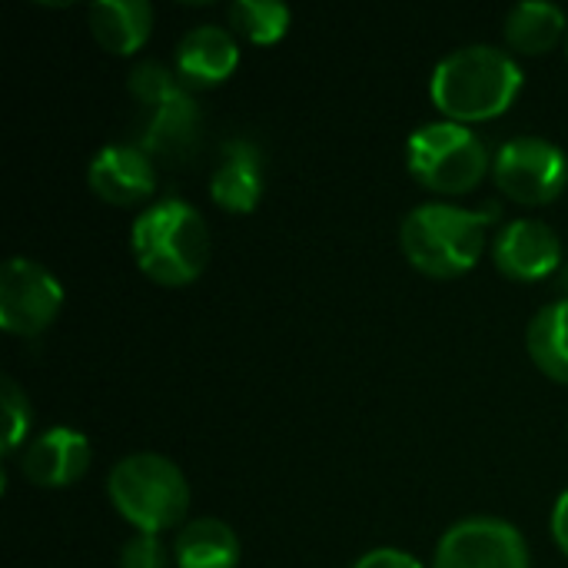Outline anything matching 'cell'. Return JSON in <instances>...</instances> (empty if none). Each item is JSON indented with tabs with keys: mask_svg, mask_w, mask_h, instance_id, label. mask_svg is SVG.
Returning a JSON list of instances; mask_svg holds the SVG:
<instances>
[{
	"mask_svg": "<svg viewBox=\"0 0 568 568\" xmlns=\"http://www.w3.org/2000/svg\"><path fill=\"white\" fill-rule=\"evenodd\" d=\"M523 67L513 53L473 43L443 57L429 80V97L443 120L453 123H489L513 110L523 93Z\"/></svg>",
	"mask_w": 568,
	"mask_h": 568,
	"instance_id": "cell-1",
	"label": "cell"
},
{
	"mask_svg": "<svg viewBox=\"0 0 568 568\" xmlns=\"http://www.w3.org/2000/svg\"><path fill=\"white\" fill-rule=\"evenodd\" d=\"M133 97V143L156 163H186L203 140V113L183 80L156 63H136L126 77Z\"/></svg>",
	"mask_w": 568,
	"mask_h": 568,
	"instance_id": "cell-2",
	"label": "cell"
},
{
	"mask_svg": "<svg viewBox=\"0 0 568 568\" xmlns=\"http://www.w3.org/2000/svg\"><path fill=\"white\" fill-rule=\"evenodd\" d=\"M130 250L146 280L156 286H190L203 276L213 240L203 213L186 200L150 203L130 230Z\"/></svg>",
	"mask_w": 568,
	"mask_h": 568,
	"instance_id": "cell-3",
	"label": "cell"
},
{
	"mask_svg": "<svg viewBox=\"0 0 568 568\" xmlns=\"http://www.w3.org/2000/svg\"><path fill=\"white\" fill-rule=\"evenodd\" d=\"M493 220L496 206L479 213L453 203H423L406 213L399 226V246L423 276L456 280L479 263Z\"/></svg>",
	"mask_w": 568,
	"mask_h": 568,
	"instance_id": "cell-4",
	"label": "cell"
},
{
	"mask_svg": "<svg viewBox=\"0 0 568 568\" xmlns=\"http://www.w3.org/2000/svg\"><path fill=\"white\" fill-rule=\"evenodd\" d=\"M106 496L113 509L136 529L160 536L166 529H183L190 509V483L176 463L156 453L123 456L106 479Z\"/></svg>",
	"mask_w": 568,
	"mask_h": 568,
	"instance_id": "cell-5",
	"label": "cell"
},
{
	"mask_svg": "<svg viewBox=\"0 0 568 568\" xmlns=\"http://www.w3.org/2000/svg\"><path fill=\"white\" fill-rule=\"evenodd\" d=\"M409 176L439 196H466L473 193L486 173L493 170L489 146L463 123L433 120L423 123L406 143Z\"/></svg>",
	"mask_w": 568,
	"mask_h": 568,
	"instance_id": "cell-6",
	"label": "cell"
},
{
	"mask_svg": "<svg viewBox=\"0 0 568 568\" xmlns=\"http://www.w3.org/2000/svg\"><path fill=\"white\" fill-rule=\"evenodd\" d=\"M493 180L519 206H549L566 193V150L546 136H516L496 150Z\"/></svg>",
	"mask_w": 568,
	"mask_h": 568,
	"instance_id": "cell-7",
	"label": "cell"
},
{
	"mask_svg": "<svg viewBox=\"0 0 568 568\" xmlns=\"http://www.w3.org/2000/svg\"><path fill=\"white\" fill-rule=\"evenodd\" d=\"M63 310L60 280L37 260L10 256L0 270V326L10 336L33 339L57 323Z\"/></svg>",
	"mask_w": 568,
	"mask_h": 568,
	"instance_id": "cell-8",
	"label": "cell"
},
{
	"mask_svg": "<svg viewBox=\"0 0 568 568\" xmlns=\"http://www.w3.org/2000/svg\"><path fill=\"white\" fill-rule=\"evenodd\" d=\"M433 568H532L523 532L493 516H473L446 529Z\"/></svg>",
	"mask_w": 568,
	"mask_h": 568,
	"instance_id": "cell-9",
	"label": "cell"
},
{
	"mask_svg": "<svg viewBox=\"0 0 568 568\" xmlns=\"http://www.w3.org/2000/svg\"><path fill=\"white\" fill-rule=\"evenodd\" d=\"M496 270L516 283H539L562 266V243L559 233L532 216L506 223L493 240Z\"/></svg>",
	"mask_w": 568,
	"mask_h": 568,
	"instance_id": "cell-10",
	"label": "cell"
},
{
	"mask_svg": "<svg viewBox=\"0 0 568 568\" xmlns=\"http://www.w3.org/2000/svg\"><path fill=\"white\" fill-rule=\"evenodd\" d=\"M87 183L110 206H140L156 190V160L136 143H110L93 153Z\"/></svg>",
	"mask_w": 568,
	"mask_h": 568,
	"instance_id": "cell-11",
	"label": "cell"
},
{
	"mask_svg": "<svg viewBox=\"0 0 568 568\" xmlns=\"http://www.w3.org/2000/svg\"><path fill=\"white\" fill-rule=\"evenodd\" d=\"M93 463L90 439L70 426H53L40 433L20 453V473L40 489H67L87 476Z\"/></svg>",
	"mask_w": 568,
	"mask_h": 568,
	"instance_id": "cell-12",
	"label": "cell"
},
{
	"mask_svg": "<svg viewBox=\"0 0 568 568\" xmlns=\"http://www.w3.org/2000/svg\"><path fill=\"white\" fill-rule=\"evenodd\" d=\"M240 67V43L236 33L226 27L200 23L176 43V67L173 73L183 80L186 90L220 87Z\"/></svg>",
	"mask_w": 568,
	"mask_h": 568,
	"instance_id": "cell-13",
	"label": "cell"
},
{
	"mask_svg": "<svg viewBox=\"0 0 568 568\" xmlns=\"http://www.w3.org/2000/svg\"><path fill=\"white\" fill-rule=\"evenodd\" d=\"M210 200L223 213H253L263 200V156L253 140L233 136L220 146L210 176Z\"/></svg>",
	"mask_w": 568,
	"mask_h": 568,
	"instance_id": "cell-14",
	"label": "cell"
},
{
	"mask_svg": "<svg viewBox=\"0 0 568 568\" xmlns=\"http://www.w3.org/2000/svg\"><path fill=\"white\" fill-rule=\"evenodd\" d=\"M93 40L113 57H133L153 33V7L146 0H97L87 13Z\"/></svg>",
	"mask_w": 568,
	"mask_h": 568,
	"instance_id": "cell-15",
	"label": "cell"
},
{
	"mask_svg": "<svg viewBox=\"0 0 568 568\" xmlns=\"http://www.w3.org/2000/svg\"><path fill=\"white\" fill-rule=\"evenodd\" d=\"M503 33H506V43L513 53L546 57L559 47V40L568 37V17L566 10L556 3L529 0V3H519L506 13Z\"/></svg>",
	"mask_w": 568,
	"mask_h": 568,
	"instance_id": "cell-16",
	"label": "cell"
},
{
	"mask_svg": "<svg viewBox=\"0 0 568 568\" xmlns=\"http://www.w3.org/2000/svg\"><path fill=\"white\" fill-rule=\"evenodd\" d=\"M173 559L176 568H236L240 539L223 519H193L176 532Z\"/></svg>",
	"mask_w": 568,
	"mask_h": 568,
	"instance_id": "cell-17",
	"label": "cell"
},
{
	"mask_svg": "<svg viewBox=\"0 0 568 568\" xmlns=\"http://www.w3.org/2000/svg\"><path fill=\"white\" fill-rule=\"evenodd\" d=\"M526 349L542 376L568 386V303L556 300L536 313L526 333Z\"/></svg>",
	"mask_w": 568,
	"mask_h": 568,
	"instance_id": "cell-18",
	"label": "cell"
},
{
	"mask_svg": "<svg viewBox=\"0 0 568 568\" xmlns=\"http://www.w3.org/2000/svg\"><path fill=\"white\" fill-rule=\"evenodd\" d=\"M230 30L256 47L280 43L290 30V7L276 0H236L230 7Z\"/></svg>",
	"mask_w": 568,
	"mask_h": 568,
	"instance_id": "cell-19",
	"label": "cell"
},
{
	"mask_svg": "<svg viewBox=\"0 0 568 568\" xmlns=\"http://www.w3.org/2000/svg\"><path fill=\"white\" fill-rule=\"evenodd\" d=\"M0 406H3V456H17L27 446V433L33 423L30 399L13 379H3L0 383Z\"/></svg>",
	"mask_w": 568,
	"mask_h": 568,
	"instance_id": "cell-20",
	"label": "cell"
},
{
	"mask_svg": "<svg viewBox=\"0 0 568 568\" xmlns=\"http://www.w3.org/2000/svg\"><path fill=\"white\" fill-rule=\"evenodd\" d=\"M120 568H166V546L160 536L136 532L120 549Z\"/></svg>",
	"mask_w": 568,
	"mask_h": 568,
	"instance_id": "cell-21",
	"label": "cell"
},
{
	"mask_svg": "<svg viewBox=\"0 0 568 568\" xmlns=\"http://www.w3.org/2000/svg\"><path fill=\"white\" fill-rule=\"evenodd\" d=\"M353 568H423V562L403 549H373V552L359 556Z\"/></svg>",
	"mask_w": 568,
	"mask_h": 568,
	"instance_id": "cell-22",
	"label": "cell"
},
{
	"mask_svg": "<svg viewBox=\"0 0 568 568\" xmlns=\"http://www.w3.org/2000/svg\"><path fill=\"white\" fill-rule=\"evenodd\" d=\"M552 539H556V546L568 556V489L556 499V506H552Z\"/></svg>",
	"mask_w": 568,
	"mask_h": 568,
	"instance_id": "cell-23",
	"label": "cell"
},
{
	"mask_svg": "<svg viewBox=\"0 0 568 568\" xmlns=\"http://www.w3.org/2000/svg\"><path fill=\"white\" fill-rule=\"evenodd\" d=\"M559 290H562V300L568 303V263L559 270Z\"/></svg>",
	"mask_w": 568,
	"mask_h": 568,
	"instance_id": "cell-24",
	"label": "cell"
},
{
	"mask_svg": "<svg viewBox=\"0 0 568 568\" xmlns=\"http://www.w3.org/2000/svg\"><path fill=\"white\" fill-rule=\"evenodd\" d=\"M566 57H568V37H566Z\"/></svg>",
	"mask_w": 568,
	"mask_h": 568,
	"instance_id": "cell-25",
	"label": "cell"
}]
</instances>
